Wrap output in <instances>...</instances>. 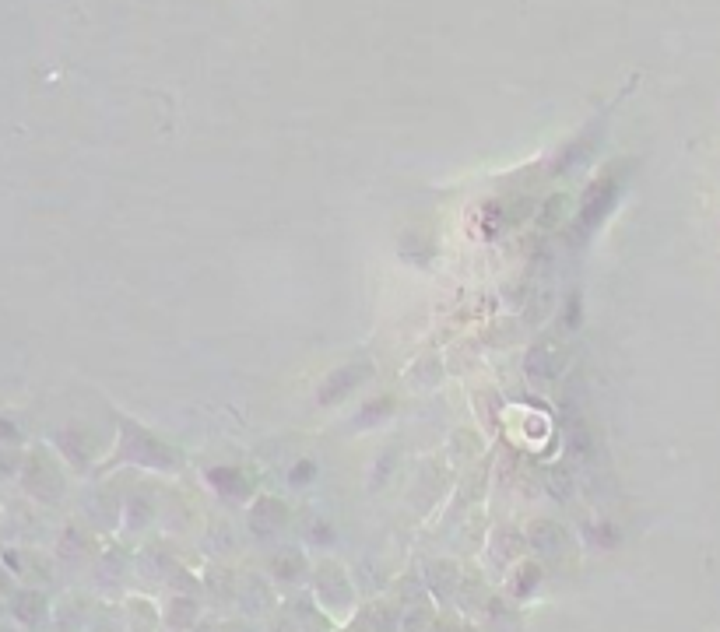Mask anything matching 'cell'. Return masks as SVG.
I'll use <instances>...</instances> for the list:
<instances>
[{"instance_id": "1", "label": "cell", "mask_w": 720, "mask_h": 632, "mask_svg": "<svg viewBox=\"0 0 720 632\" xmlns=\"http://www.w3.org/2000/svg\"><path fill=\"white\" fill-rule=\"evenodd\" d=\"M310 580H313V601H317L331 618H345L348 611L355 608L352 580H348L345 569H341L338 562H320V566L313 569Z\"/></svg>"}, {"instance_id": "2", "label": "cell", "mask_w": 720, "mask_h": 632, "mask_svg": "<svg viewBox=\"0 0 720 632\" xmlns=\"http://www.w3.org/2000/svg\"><path fill=\"white\" fill-rule=\"evenodd\" d=\"M622 183H626V176H622L619 166H612L608 173H601L598 180L587 187L584 194V204H580V229L591 232L598 229L601 222H605L608 215H612V208L619 204V194H622Z\"/></svg>"}, {"instance_id": "3", "label": "cell", "mask_w": 720, "mask_h": 632, "mask_svg": "<svg viewBox=\"0 0 720 632\" xmlns=\"http://www.w3.org/2000/svg\"><path fill=\"white\" fill-rule=\"evenodd\" d=\"M11 618H15L18 625H25V629H39V625H46V618H50V601H46L39 590H18L15 597H11Z\"/></svg>"}, {"instance_id": "4", "label": "cell", "mask_w": 720, "mask_h": 632, "mask_svg": "<svg viewBox=\"0 0 720 632\" xmlns=\"http://www.w3.org/2000/svg\"><path fill=\"white\" fill-rule=\"evenodd\" d=\"M562 366V348L555 345V338H541L538 345L527 355V373L538 376V380H552Z\"/></svg>"}, {"instance_id": "5", "label": "cell", "mask_w": 720, "mask_h": 632, "mask_svg": "<svg viewBox=\"0 0 720 632\" xmlns=\"http://www.w3.org/2000/svg\"><path fill=\"white\" fill-rule=\"evenodd\" d=\"M281 524H285V506H281L278 499H260V503L253 506L250 527H253L257 538H271V534H278Z\"/></svg>"}, {"instance_id": "6", "label": "cell", "mask_w": 720, "mask_h": 632, "mask_svg": "<svg viewBox=\"0 0 720 632\" xmlns=\"http://www.w3.org/2000/svg\"><path fill=\"white\" fill-rule=\"evenodd\" d=\"M271 573H274V580H281V583H303L313 576V569L303 555L288 548V552H278L271 559Z\"/></svg>"}, {"instance_id": "7", "label": "cell", "mask_w": 720, "mask_h": 632, "mask_svg": "<svg viewBox=\"0 0 720 632\" xmlns=\"http://www.w3.org/2000/svg\"><path fill=\"white\" fill-rule=\"evenodd\" d=\"M369 376V366H348V369H338V373L331 376V380L320 387V404H331L334 397H345L348 390H355L362 380Z\"/></svg>"}, {"instance_id": "8", "label": "cell", "mask_w": 720, "mask_h": 632, "mask_svg": "<svg viewBox=\"0 0 720 632\" xmlns=\"http://www.w3.org/2000/svg\"><path fill=\"white\" fill-rule=\"evenodd\" d=\"M197 615H201V608H197L194 597H187V594L169 597V608H166L169 629H197Z\"/></svg>"}, {"instance_id": "9", "label": "cell", "mask_w": 720, "mask_h": 632, "mask_svg": "<svg viewBox=\"0 0 720 632\" xmlns=\"http://www.w3.org/2000/svg\"><path fill=\"white\" fill-rule=\"evenodd\" d=\"M562 541H566V534H562L555 524H548V520H541V524L531 527V548L538 555H559Z\"/></svg>"}, {"instance_id": "10", "label": "cell", "mask_w": 720, "mask_h": 632, "mask_svg": "<svg viewBox=\"0 0 720 632\" xmlns=\"http://www.w3.org/2000/svg\"><path fill=\"white\" fill-rule=\"evenodd\" d=\"M264 587H267V583H260V590H257V615L274 604V597L267 594ZM239 604H243V611H250V615H253V597H250V590H239Z\"/></svg>"}, {"instance_id": "11", "label": "cell", "mask_w": 720, "mask_h": 632, "mask_svg": "<svg viewBox=\"0 0 720 632\" xmlns=\"http://www.w3.org/2000/svg\"><path fill=\"white\" fill-rule=\"evenodd\" d=\"M566 324L569 327H576V324H580V295H573V299H569V309H566Z\"/></svg>"}, {"instance_id": "12", "label": "cell", "mask_w": 720, "mask_h": 632, "mask_svg": "<svg viewBox=\"0 0 720 632\" xmlns=\"http://www.w3.org/2000/svg\"><path fill=\"white\" fill-rule=\"evenodd\" d=\"M303 478H313V464H299V471L296 474H292V482H303Z\"/></svg>"}, {"instance_id": "13", "label": "cell", "mask_w": 720, "mask_h": 632, "mask_svg": "<svg viewBox=\"0 0 720 632\" xmlns=\"http://www.w3.org/2000/svg\"><path fill=\"white\" fill-rule=\"evenodd\" d=\"M267 632H299V629H296V625H292V622H288L285 629H281V625H274V629H267Z\"/></svg>"}, {"instance_id": "14", "label": "cell", "mask_w": 720, "mask_h": 632, "mask_svg": "<svg viewBox=\"0 0 720 632\" xmlns=\"http://www.w3.org/2000/svg\"><path fill=\"white\" fill-rule=\"evenodd\" d=\"M4 632H18V629H15V625H8V629H4Z\"/></svg>"}]
</instances>
